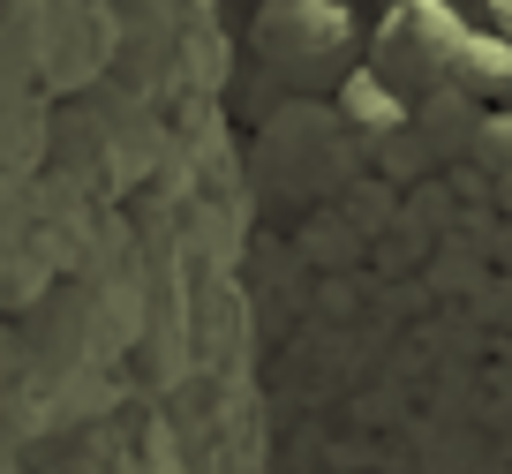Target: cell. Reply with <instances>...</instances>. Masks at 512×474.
<instances>
[{
  "label": "cell",
  "instance_id": "6da1fadb",
  "mask_svg": "<svg viewBox=\"0 0 512 474\" xmlns=\"http://www.w3.org/2000/svg\"><path fill=\"white\" fill-rule=\"evenodd\" d=\"M467 31H475V16H460L452 0H384L377 31H369V68L392 76L422 106V98L452 91V68H460Z\"/></svg>",
  "mask_w": 512,
  "mask_h": 474
},
{
  "label": "cell",
  "instance_id": "7a4b0ae2",
  "mask_svg": "<svg viewBox=\"0 0 512 474\" xmlns=\"http://www.w3.org/2000/svg\"><path fill=\"white\" fill-rule=\"evenodd\" d=\"M452 91L475 98V106H512V38L475 23L460 46V68H452Z\"/></svg>",
  "mask_w": 512,
  "mask_h": 474
},
{
  "label": "cell",
  "instance_id": "3957f363",
  "mask_svg": "<svg viewBox=\"0 0 512 474\" xmlns=\"http://www.w3.org/2000/svg\"><path fill=\"white\" fill-rule=\"evenodd\" d=\"M407 106H415V98H407L392 76H377L369 61L339 83V121H354L362 136H392V128H407Z\"/></svg>",
  "mask_w": 512,
  "mask_h": 474
},
{
  "label": "cell",
  "instance_id": "277c9868",
  "mask_svg": "<svg viewBox=\"0 0 512 474\" xmlns=\"http://www.w3.org/2000/svg\"><path fill=\"white\" fill-rule=\"evenodd\" d=\"M482 31H497V38H512V0H482Z\"/></svg>",
  "mask_w": 512,
  "mask_h": 474
}]
</instances>
